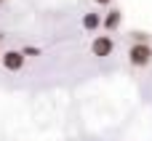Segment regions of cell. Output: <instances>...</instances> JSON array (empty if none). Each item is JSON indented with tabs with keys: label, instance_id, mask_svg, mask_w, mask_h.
Wrapping results in <instances>:
<instances>
[{
	"label": "cell",
	"instance_id": "6da1fadb",
	"mask_svg": "<svg viewBox=\"0 0 152 141\" xmlns=\"http://www.w3.org/2000/svg\"><path fill=\"white\" fill-rule=\"evenodd\" d=\"M128 61L134 67H147V64H152V45L150 43H134L128 48Z\"/></svg>",
	"mask_w": 152,
	"mask_h": 141
},
{
	"label": "cell",
	"instance_id": "7a4b0ae2",
	"mask_svg": "<svg viewBox=\"0 0 152 141\" xmlns=\"http://www.w3.org/2000/svg\"><path fill=\"white\" fill-rule=\"evenodd\" d=\"M112 51H115V43H112L110 35H99V37H94V43H91V53H94L96 59H107V56H112Z\"/></svg>",
	"mask_w": 152,
	"mask_h": 141
},
{
	"label": "cell",
	"instance_id": "3957f363",
	"mask_svg": "<svg viewBox=\"0 0 152 141\" xmlns=\"http://www.w3.org/2000/svg\"><path fill=\"white\" fill-rule=\"evenodd\" d=\"M24 51H5L3 53V67L8 69V72H19L21 67H24Z\"/></svg>",
	"mask_w": 152,
	"mask_h": 141
},
{
	"label": "cell",
	"instance_id": "277c9868",
	"mask_svg": "<svg viewBox=\"0 0 152 141\" xmlns=\"http://www.w3.org/2000/svg\"><path fill=\"white\" fill-rule=\"evenodd\" d=\"M120 21H123V13L118 11V8H112L107 16H104V21H102V27L107 29V32H115L118 27H120Z\"/></svg>",
	"mask_w": 152,
	"mask_h": 141
},
{
	"label": "cell",
	"instance_id": "5b68a950",
	"mask_svg": "<svg viewBox=\"0 0 152 141\" xmlns=\"http://www.w3.org/2000/svg\"><path fill=\"white\" fill-rule=\"evenodd\" d=\"M102 13H86L83 16V29H88V32H94V29H99L102 27Z\"/></svg>",
	"mask_w": 152,
	"mask_h": 141
},
{
	"label": "cell",
	"instance_id": "8992f818",
	"mask_svg": "<svg viewBox=\"0 0 152 141\" xmlns=\"http://www.w3.org/2000/svg\"><path fill=\"white\" fill-rule=\"evenodd\" d=\"M131 40L134 43H150V35L147 32H131Z\"/></svg>",
	"mask_w": 152,
	"mask_h": 141
},
{
	"label": "cell",
	"instance_id": "52a82bcc",
	"mask_svg": "<svg viewBox=\"0 0 152 141\" xmlns=\"http://www.w3.org/2000/svg\"><path fill=\"white\" fill-rule=\"evenodd\" d=\"M94 3H99V5H110L112 0H94Z\"/></svg>",
	"mask_w": 152,
	"mask_h": 141
},
{
	"label": "cell",
	"instance_id": "ba28073f",
	"mask_svg": "<svg viewBox=\"0 0 152 141\" xmlns=\"http://www.w3.org/2000/svg\"><path fill=\"white\" fill-rule=\"evenodd\" d=\"M0 3H3V0H0Z\"/></svg>",
	"mask_w": 152,
	"mask_h": 141
}]
</instances>
